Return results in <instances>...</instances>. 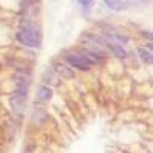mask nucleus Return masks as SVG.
Masks as SVG:
<instances>
[{
    "label": "nucleus",
    "instance_id": "obj_7",
    "mask_svg": "<svg viewBox=\"0 0 153 153\" xmlns=\"http://www.w3.org/2000/svg\"><path fill=\"white\" fill-rule=\"evenodd\" d=\"M105 5L111 9V11H124L129 8L127 0H105Z\"/></svg>",
    "mask_w": 153,
    "mask_h": 153
},
{
    "label": "nucleus",
    "instance_id": "obj_3",
    "mask_svg": "<svg viewBox=\"0 0 153 153\" xmlns=\"http://www.w3.org/2000/svg\"><path fill=\"white\" fill-rule=\"evenodd\" d=\"M9 103H11L12 111H14L18 117H23L25 109H26V94L23 96V94H20V93H15V94L11 97Z\"/></svg>",
    "mask_w": 153,
    "mask_h": 153
},
{
    "label": "nucleus",
    "instance_id": "obj_4",
    "mask_svg": "<svg viewBox=\"0 0 153 153\" xmlns=\"http://www.w3.org/2000/svg\"><path fill=\"white\" fill-rule=\"evenodd\" d=\"M105 39L111 41V42H115V44H120V46L127 44V41H129V38L126 35H123L121 32H117V30H108V32H105Z\"/></svg>",
    "mask_w": 153,
    "mask_h": 153
},
{
    "label": "nucleus",
    "instance_id": "obj_10",
    "mask_svg": "<svg viewBox=\"0 0 153 153\" xmlns=\"http://www.w3.org/2000/svg\"><path fill=\"white\" fill-rule=\"evenodd\" d=\"M79 3H80V6L83 8V9H91L93 8V5H94V0H79Z\"/></svg>",
    "mask_w": 153,
    "mask_h": 153
},
{
    "label": "nucleus",
    "instance_id": "obj_9",
    "mask_svg": "<svg viewBox=\"0 0 153 153\" xmlns=\"http://www.w3.org/2000/svg\"><path fill=\"white\" fill-rule=\"evenodd\" d=\"M138 55H140V59H141L144 64L150 65V64L153 62V55H152V50H150V49L140 47V49H138Z\"/></svg>",
    "mask_w": 153,
    "mask_h": 153
},
{
    "label": "nucleus",
    "instance_id": "obj_5",
    "mask_svg": "<svg viewBox=\"0 0 153 153\" xmlns=\"http://www.w3.org/2000/svg\"><path fill=\"white\" fill-rule=\"evenodd\" d=\"M53 67H55V73L59 74L62 79H73L74 77V71L71 68H68L67 65H64V64H55Z\"/></svg>",
    "mask_w": 153,
    "mask_h": 153
},
{
    "label": "nucleus",
    "instance_id": "obj_6",
    "mask_svg": "<svg viewBox=\"0 0 153 153\" xmlns=\"http://www.w3.org/2000/svg\"><path fill=\"white\" fill-rule=\"evenodd\" d=\"M105 47L106 49H109L111 50L117 58H120V59H124L126 56H127V53H126V50L123 49V46H120V44H115V42H111V41H108L106 39V42H105Z\"/></svg>",
    "mask_w": 153,
    "mask_h": 153
},
{
    "label": "nucleus",
    "instance_id": "obj_2",
    "mask_svg": "<svg viewBox=\"0 0 153 153\" xmlns=\"http://www.w3.org/2000/svg\"><path fill=\"white\" fill-rule=\"evenodd\" d=\"M65 62L70 67L82 70V71H88L91 68V62L85 58V55H79V53H67L65 55Z\"/></svg>",
    "mask_w": 153,
    "mask_h": 153
},
{
    "label": "nucleus",
    "instance_id": "obj_1",
    "mask_svg": "<svg viewBox=\"0 0 153 153\" xmlns=\"http://www.w3.org/2000/svg\"><path fill=\"white\" fill-rule=\"evenodd\" d=\"M17 39L26 47L36 49L41 44V33L36 26L33 25H25L21 26L17 32Z\"/></svg>",
    "mask_w": 153,
    "mask_h": 153
},
{
    "label": "nucleus",
    "instance_id": "obj_8",
    "mask_svg": "<svg viewBox=\"0 0 153 153\" xmlns=\"http://www.w3.org/2000/svg\"><path fill=\"white\" fill-rule=\"evenodd\" d=\"M52 97H53V91L47 85H41L39 88L36 90V99L41 100V102H49Z\"/></svg>",
    "mask_w": 153,
    "mask_h": 153
}]
</instances>
